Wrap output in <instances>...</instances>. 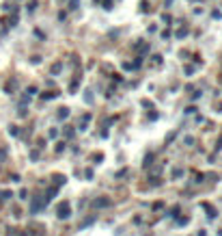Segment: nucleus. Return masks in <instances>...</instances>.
Masks as SVG:
<instances>
[{"mask_svg":"<svg viewBox=\"0 0 222 236\" xmlns=\"http://www.w3.org/2000/svg\"><path fill=\"white\" fill-rule=\"evenodd\" d=\"M43 206H45V199H43V197H35V199H32V204H30V212L37 214Z\"/></svg>","mask_w":222,"mask_h":236,"instance_id":"f257e3e1","label":"nucleus"},{"mask_svg":"<svg viewBox=\"0 0 222 236\" xmlns=\"http://www.w3.org/2000/svg\"><path fill=\"white\" fill-rule=\"evenodd\" d=\"M69 212H71V206H69L67 202L58 206V217H60V219H67V217H69Z\"/></svg>","mask_w":222,"mask_h":236,"instance_id":"f03ea898","label":"nucleus"},{"mask_svg":"<svg viewBox=\"0 0 222 236\" xmlns=\"http://www.w3.org/2000/svg\"><path fill=\"white\" fill-rule=\"evenodd\" d=\"M78 2H80V0H71V2H69V9H78Z\"/></svg>","mask_w":222,"mask_h":236,"instance_id":"20e7f679","label":"nucleus"},{"mask_svg":"<svg viewBox=\"0 0 222 236\" xmlns=\"http://www.w3.org/2000/svg\"><path fill=\"white\" fill-rule=\"evenodd\" d=\"M69 115V108H60L58 111V117H67Z\"/></svg>","mask_w":222,"mask_h":236,"instance_id":"7ed1b4c3","label":"nucleus"}]
</instances>
